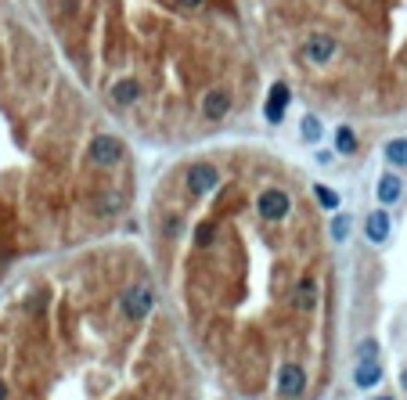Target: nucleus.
<instances>
[{
	"mask_svg": "<svg viewBox=\"0 0 407 400\" xmlns=\"http://www.w3.org/2000/svg\"><path fill=\"white\" fill-rule=\"evenodd\" d=\"M155 306V292L148 285H130L127 292L119 296V314L127 321H144Z\"/></svg>",
	"mask_w": 407,
	"mask_h": 400,
	"instance_id": "1",
	"label": "nucleus"
},
{
	"mask_svg": "<svg viewBox=\"0 0 407 400\" xmlns=\"http://www.w3.org/2000/svg\"><path fill=\"white\" fill-rule=\"evenodd\" d=\"M289 209H292V199H289V192H281V188H267L256 199V213L267 224H281L289 217Z\"/></svg>",
	"mask_w": 407,
	"mask_h": 400,
	"instance_id": "2",
	"label": "nucleus"
},
{
	"mask_svg": "<svg viewBox=\"0 0 407 400\" xmlns=\"http://www.w3.org/2000/svg\"><path fill=\"white\" fill-rule=\"evenodd\" d=\"M216 184H220V173H216L213 163H195L184 177V188L192 199H206L209 192H216Z\"/></svg>",
	"mask_w": 407,
	"mask_h": 400,
	"instance_id": "3",
	"label": "nucleus"
},
{
	"mask_svg": "<svg viewBox=\"0 0 407 400\" xmlns=\"http://www.w3.org/2000/svg\"><path fill=\"white\" fill-rule=\"evenodd\" d=\"M87 159H90V166H101V170L115 166L123 159V141L112 137V134H98L90 141V148H87Z\"/></svg>",
	"mask_w": 407,
	"mask_h": 400,
	"instance_id": "4",
	"label": "nucleus"
},
{
	"mask_svg": "<svg viewBox=\"0 0 407 400\" xmlns=\"http://www.w3.org/2000/svg\"><path fill=\"white\" fill-rule=\"evenodd\" d=\"M303 389H306V372L299 364H285L281 368V375H277V393L285 396V400H296V396H303Z\"/></svg>",
	"mask_w": 407,
	"mask_h": 400,
	"instance_id": "5",
	"label": "nucleus"
},
{
	"mask_svg": "<svg viewBox=\"0 0 407 400\" xmlns=\"http://www.w3.org/2000/svg\"><path fill=\"white\" fill-rule=\"evenodd\" d=\"M289 101H292V90H289L285 83H274V87H270V98H267V108H263L267 123H281V119H285Z\"/></svg>",
	"mask_w": 407,
	"mask_h": 400,
	"instance_id": "6",
	"label": "nucleus"
},
{
	"mask_svg": "<svg viewBox=\"0 0 407 400\" xmlns=\"http://www.w3.org/2000/svg\"><path fill=\"white\" fill-rule=\"evenodd\" d=\"M303 54H306L310 65H325V61L335 54V40H332V37H325V33H318V37H310V40H306Z\"/></svg>",
	"mask_w": 407,
	"mask_h": 400,
	"instance_id": "7",
	"label": "nucleus"
},
{
	"mask_svg": "<svg viewBox=\"0 0 407 400\" xmlns=\"http://www.w3.org/2000/svg\"><path fill=\"white\" fill-rule=\"evenodd\" d=\"M364 235H368V242H386L389 238V213L386 209H375V213H368V220H364Z\"/></svg>",
	"mask_w": 407,
	"mask_h": 400,
	"instance_id": "8",
	"label": "nucleus"
},
{
	"mask_svg": "<svg viewBox=\"0 0 407 400\" xmlns=\"http://www.w3.org/2000/svg\"><path fill=\"white\" fill-rule=\"evenodd\" d=\"M227 112H231L227 90H209V94L202 98V115H206V119H224Z\"/></svg>",
	"mask_w": 407,
	"mask_h": 400,
	"instance_id": "9",
	"label": "nucleus"
},
{
	"mask_svg": "<svg viewBox=\"0 0 407 400\" xmlns=\"http://www.w3.org/2000/svg\"><path fill=\"white\" fill-rule=\"evenodd\" d=\"M292 306H296V311H314V306H318V282L314 278H303L299 282V289H296V296H292Z\"/></svg>",
	"mask_w": 407,
	"mask_h": 400,
	"instance_id": "10",
	"label": "nucleus"
},
{
	"mask_svg": "<svg viewBox=\"0 0 407 400\" xmlns=\"http://www.w3.org/2000/svg\"><path fill=\"white\" fill-rule=\"evenodd\" d=\"M353 382H357L361 389L379 386V382H382V364H379V361H361L357 372H353Z\"/></svg>",
	"mask_w": 407,
	"mask_h": 400,
	"instance_id": "11",
	"label": "nucleus"
},
{
	"mask_svg": "<svg viewBox=\"0 0 407 400\" xmlns=\"http://www.w3.org/2000/svg\"><path fill=\"white\" fill-rule=\"evenodd\" d=\"M400 192H403V184H400L396 173H382V177H379V188H375V195H379L382 206H393V202L400 199Z\"/></svg>",
	"mask_w": 407,
	"mask_h": 400,
	"instance_id": "12",
	"label": "nucleus"
},
{
	"mask_svg": "<svg viewBox=\"0 0 407 400\" xmlns=\"http://www.w3.org/2000/svg\"><path fill=\"white\" fill-rule=\"evenodd\" d=\"M141 98V83L137 80H119L115 87H112V101L115 105H134Z\"/></svg>",
	"mask_w": 407,
	"mask_h": 400,
	"instance_id": "13",
	"label": "nucleus"
},
{
	"mask_svg": "<svg viewBox=\"0 0 407 400\" xmlns=\"http://www.w3.org/2000/svg\"><path fill=\"white\" fill-rule=\"evenodd\" d=\"M335 151H339V156H353V151H357V134L350 127L335 130Z\"/></svg>",
	"mask_w": 407,
	"mask_h": 400,
	"instance_id": "14",
	"label": "nucleus"
},
{
	"mask_svg": "<svg viewBox=\"0 0 407 400\" xmlns=\"http://www.w3.org/2000/svg\"><path fill=\"white\" fill-rule=\"evenodd\" d=\"M386 159L393 166H407V137H396V141L386 144Z\"/></svg>",
	"mask_w": 407,
	"mask_h": 400,
	"instance_id": "15",
	"label": "nucleus"
},
{
	"mask_svg": "<svg viewBox=\"0 0 407 400\" xmlns=\"http://www.w3.org/2000/svg\"><path fill=\"white\" fill-rule=\"evenodd\" d=\"M321 134H325V127H321V119L318 115H303V141H321Z\"/></svg>",
	"mask_w": 407,
	"mask_h": 400,
	"instance_id": "16",
	"label": "nucleus"
},
{
	"mask_svg": "<svg viewBox=\"0 0 407 400\" xmlns=\"http://www.w3.org/2000/svg\"><path fill=\"white\" fill-rule=\"evenodd\" d=\"M350 227H353V220L346 217V213H339V217L332 220V242H346V238H350Z\"/></svg>",
	"mask_w": 407,
	"mask_h": 400,
	"instance_id": "17",
	"label": "nucleus"
},
{
	"mask_svg": "<svg viewBox=\"0 0 407 400\" xmlns=\"http://www.w3.org/2000/svg\"><path fill=\"white\" fill-rule=\"evenodd\" d=\"M216 242V224L213 220H202L199 227H195V245H213Z\"/></svg>",
	"mask_w": 407,
	"mask_h": 400,
	"instance_id": "18",
	"label": "nucleus"
},
{
	"mask_svg": "<svg viewBox=\"0 0 407 400\" xmlns=\"http://www.w3.org/2000/svg\"><path fill=\"white\" fill-rule=\"evenodd\" d=\"M314 199L321 202V209H335L339 206V195L332 188H325V184H314Z\"/></svg>",
	"mask_w": 407,
	"mask_h": 400,
	"instance_id": "19",
	"label": "nucleus"
},
{
	"mask_svg": "<svg viewBox=\"0 0 407 400\" xmlns=\"http://www.w3.org/2000/svg\"><path fill=\"white\" fill-rule=\"evenodd\" d=\"M357 361H379V343H371V339L361 343L357 346Z\"/></svg>",
	"mask_w": 407,
	"mask_h": 400,
	"instance_id": "20",
	"label": "nucleus"
},
{
	"mask_svg": "<svg viewBox=\"0 0 407 400\" xmlns=\"http://www.w3.org/2000/svg\"><path fill=\"white\" fill-rule=\"evenodd\" d=\"M180 227H184V224H180V217H166V224H163L166 238H177V235H180Z\"/></svg>",
	"mask_w": 407,
	"mask_h": 400,
	"instance_id": "21",
	"label": "nucleus"
},
{
	"mask_svg": "<svg viewBox=\"0 0 407 400\" xmlns=\"http://www.w3.org/2000/svg\"><path fill=\"white\" fill-rule=\"evenodd\" d=\"M177 4H180V8H199L202 0H177Z\"/></svg>",
	"mask_w": 407,
	"mask_h": 400,
	"instance_id": "22",
	"label": "nucleus"
},
{
	"mask_svg": "<svg viewBox=\"0 0 407 400\" xmlns=\"http://www.w3.org/2000/svg\"><path fill=\"white\" fill-rule=\"evenodd\" d=\"M0 400H8V386H4V379H0Z\"/></svg>",
	"mask_w": 407,
	"mask_h": 400,
	"instance_id": "23",
	"label": "nucleus"
},
{
	"mask_svg": "<svg viewBox=\"0 0 407 400\" xmlns=\"http://www.w3.org/2000/svg\"><path fill=\"white\" fill-rule=\"evenodd\" d=\"M379 400H393V396H379Z\"/></svg>",
	"mask_w": 407,
	"mask_h": 400,
	"instance_id": "24",
	"label": "nucleus"
}]
</instances>
